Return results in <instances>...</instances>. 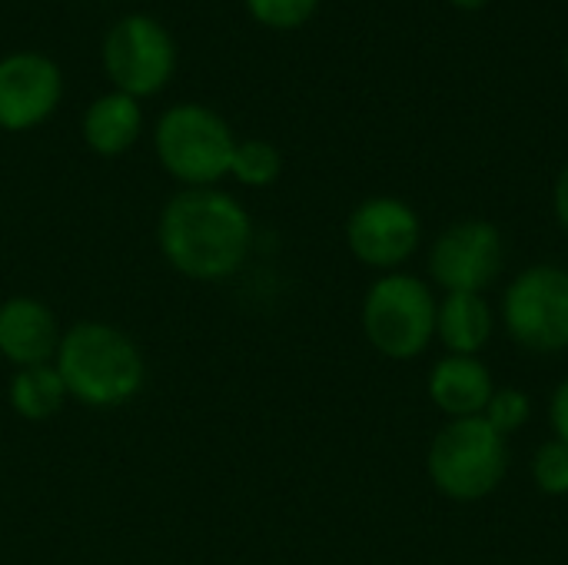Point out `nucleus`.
I'll list each match as a JSON object with an SVG mask.
<instances>
[{"label": "nucleus", "instance_id": "nucleus-1", "mask_svg": "<svg viewBox=\"0 0 568 565\" xmlns=\"http://www.w3.org/2000/svg\"><path fill=\"white\" fill-rule=\"evenodd\" d=\"M160 256L193 283H223L253 250L250 210L220 186L176 190L156 216Z\"/></svg>", "mask_w": 568, "mask_h": 565}, {"label": "nucleus", "instance_id": "nucleus-2", "mask_svg": "<svg viewBox=\"0 0 568 565\" xmlns=\"http://www.w3.org/2000/svg\"><path fill=\"white\" fill-rule=\"evenodd\" d=\"M53 366L67 396L87 410H120L146 386V360L130 333L103 320H80L63 330Z\"/></svg>", "mask_w": 568, "mask_h": 565}, {"label": "nucleus", "instance_id": "nucleus-3", "mask_svg": "<svg viewBox=\"0 0 568 565\" xmlns=\"http://www.w3.org/2000/svg\"><path fill=\"white\" fill-rule=\"evenodd\" d=\"M436 310L439 300L433 286L406 270L379 273L359 303V326L366 343L393 360L409 363L419 360L436 340Z\"/></svg>", "mask_w": 568, "mask_h": 565}, {"label": "nucleus", "instance_id": "nucleus-4", "mask_svg": "<svg viewBox=\"0 0 568 565\" xmlns=\"http://www.w3.org/2000/svg\"><path fill=\"white\" fill-rule=\"evenodd\" d=\"M236 143L233 127L206 103H173L153 123V153L180 190L220 186Z\"/></svg>", "mask_w": 568, "mask_h": 565}, {"label": "nucleus", "instance_id": "nucleus-5", "mask_svg": "<svg viewBox=\"0 0 568 565\" xmlns=\"http://www.w3.org/2000/svg\"><path fill=\"white\" fill-rule=\"evenodd\" d=\"M426 473L439 496L453 503H483L509 476V440L483 416L449 420L426 450Z\"/></svg>", "mask_w": 568, "mask_h": 565}, {"label": "nucleus", "instance_id": "nucleus-6", "mask_svg": "<svg viewBox=\"0 0 568 565\" xmlns=\"http://www.w3.org/2000/svg\"><path fill=\"white\" fill-rule=\"evenodd\" d=\"M499 323L509 340L536 356L568 350V270L559 263H532L519 270L499 300Z\"/></svg>", "mask_w": 568, "mask_h": 565}, {"label": "nucleus", "instance_id": "nucleus-7", "mask_svg": "<svg viewBox=\"0 0 568 565\" xmlns=\"http://www.w3.org/2000/svg\"><path fill=\"white\" fill-rule=\"evenodd\" d=\"M176 40L153 13H123L100 43V63L110 90L133 100L156 97L176 73Z\"/></svg>", "mask_w": 568, "mask_h": 565}, {"label": "nucleus", "instance_id": "nucleus-8", "mask_svg": "<svg viewBox=\"0 0 568 565\" xmlns=\"http://www.w3.org/2000/svg\"><path fill=\"white\" fill-rule=\"evenodd\" d=\"M426 266L443 293H486L506 270L503 230L479 216L456 220L433 240Z\"/></svg>", "mask_w": 568, "mask_h": 565}, {"label": "nucleus", "instance_id": "nucleus-9", "mask_svg": "<svg viewBox=\"0 0 568 565\" xmlns=\"http://www.w3.org/2000/svg\"><path fill=\"white\" fill-rule=\"evenodd\" d=\"M423 243L419 213L399 196H369L346 216V246L356 263L376 273L403 270Z\"/></svg>", "mask_w": 568, "mask_h": 565}, {"label": "nucleus", "instance_id": "nucleus-10", "mask_svg": "<svg viewBox=\"0 0 568 565\" xmlns=\"http://www.w3.org/2000/svg\"><path fill=\"white\" fill-rule=\"evenodd\" d=\"M63 100L60 63L37 50L0 57V130L27 133L43 127Z\"/></svg>", "mask_w": 568, "mask_h": 565}, {"label": "nucleus", "instance_id": "nucleus-11", "mask_svg": "<svg viewBox=\"0 0 568 565\" xmlns=\"http://www.w3.org/2000/svg\"><path fill=\"white\" fill-rule=\"evenodd\" d=\"M60 336L63 326L53 306L43 300L17 293L0 303V360H7L13 370L53 363Z\"/></svg>", "mask_w": 568, "mask_h": 565}, {"label": "nucleus", "instance_id": "nucleus-12", "mask_svg": "<svg viewBox=\"0 0 568 565\" xmlns=\"http://www.w3.org/2000/svg\"><path fill=\"white\" fill-rule=\"evenodd\" d=\"M426 393H429V403L446 420H473L486 413L496 393V380H493V370L479 356L446 353L433 363Z\"/></svg>", "mask_w": 568, "mask_h": 565}, {"label": "nucleus", "instance_id": "nucleus-13", "mask_svg": "<svg viewBox=\"0 0 568 565\" xmlns=\"http://www.w3.org/2000/svg\"><path fill=\"white\" fill-rule=\"evenodd\" d=\"M140 133H143V107H140V100H133L120 90H106V93L93 97L80 120V137H83L87 150L103 160H113V157H123L126 150H133Z\"/></svg>", "mask_w": 568, "mask_h": 565}, {"label": "nucleus", "instance_id": "nucleus-14", "mask_svg": "<svg viewBox=\"0 0 568 565\" xmlns=\"http://www.w3.org/2000/svg\"><path fill=\"white\" fill-rule=\"evenodd\" d=\"M499 313L486 293H443L436 310V340L453 356H479L496 336Z\"/></svg>", "mask_w": 568, "mask_h": 565}, {"label": "nucleus", "instance_id": "nucleus-15", "mask_svg": "<svg viewBox=\"0 0 568 565\" xmlns=\"http://www.w3.org/2000/svg\"><path fill=\"white\" fill-rule=\"evenodd\" d=\"M67 386L57 373L53 363L43 366H27V370H13L10 386H7V403L10 410L27 420V423H47L53 420L63 406H67Z\"/></svg>", "mask_w": 568, "mask_h": 565}, {"label": "nucleus", "instance_id": "nucleus-16", "mask_svg": "<svg viewBox=\"0 0 568 565\" xmlns=\"http://www.w3.org/2000/svg\"><path fill=\"white\" fill-rule=\"evenodd\" d=\"M283 173V157L270 140L250 137L240 140L233 150V163H230V176L246 186V190H266L280 180Z\"/></svg>", "mask_w": 568, "mask_h": 565}, {"label": "nucleus", "instance_id": "nucleus-17", "mask_svg": "<svg viewBox=\"0 0 568 565\" xmlns=\"http://www.w3.org/2000/svg\"><path fill=\"white\" fill-rule=\"evenodd\" d=\"M483 420L499 433V436H516L519 430H526L532 423V396L526 390L516 386H496Z\"/></svg>", "mask_w": 568, "mask_h": 565}, {"label": "nucleus", "instance_id": "nucleus-18", "mask_svg": "<svg viewBox=\"0 0 568 565\" xmlns=\"http://www.w3.org/2000/svg\"><path fill=\"white\" fill-rule=\"evenodd\" d=\"M529 473H532V483L542 496H552V500H562L568 496V446L562 440H549L542 443L536 453H532V463H529Z\"/></svg>", "mask_w": 568, "mask_h": 565}, {"label": "nucleus", "instance_id": "nucleus-19", "mask_svg": "<svg viewBox=\"0 0 568 565\" xmlns=\"http://www.w3.org/2000/svg\"><path fill=\"white\" fill-rule=\"evenodd\" d=\"M246 13L270 30H296L313 20L320 0H243Z\"/></svg>", "mask_w": 568, "mask_h": 565}, {"label": "nucleus", "instance_id": "nucleus-20", "mask_svg": "<svg viewBox=\"0 0 568 565\" xmlns=\"http://www.w3.org/2000/svg\"><path fill=\"white\" fill-rule=\"evenodd\" d=\"M549 426H552V436L568 446V376L549 396Z\"/></svg>", "mask_w": 568, "mask_h": 565}, {"label": "nucleus", "instance_id": "nucleus-21", "mask_svg": "<svg viewBox=\"0 0 568 565\" xmlns=\"http://www.w3.org/2000/svg\"><path fill=\"white\" fill-rule=\"evenodd\" d=\"M552 213H556V223L562 226V233L568 236V163L559 170L556 186H552Z\"/></svg>", "mask_w": 568, "mask_h": 565}, {"label": "nucleus", "instance_id": "nucleus-22", "mask_svg": "<svg viewBox=\"0 0 568 565\" xmlns=\"http://www.w3.org/2000/svg\"><path fill=\"white\" fill-rule=\"evenodd\" d=\"M453 7H459V10H483V7H489L493 0H449Z\"/></svg>", "mask_w": 568, "mask_h": 565}, {"label": "nucleus", "instance_id": "nucleus-23", "mask_svg": "<svg viewBox=\"0 0 568 565\" xmlns=\"http://www.w3.org/2000/svg\"><path fill=\"white\" fill-rule=\"evenodd\" d=\"M566 73H568V47H566Z\"/></svg>", "mask_w": 568, "mask_h": 565}]
</instances>
